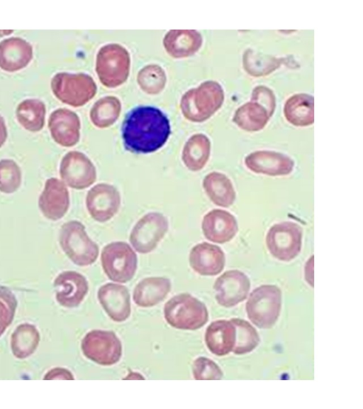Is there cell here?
<instances>
[{"mask_svg": "<svg viewBox=\"0 0 363 409\" xmlns=\"http://www.w3.org/2000/svg\"><path fill=\"white\" fill-rule=\"evenodd\" d=\"M45 380L53 379H74L72 373L64 368H54L48 371L44 378Z\"/></svg>", "mask_w": 363, "mask_h": 409, "instance_id": "obj_40", "label": "cell"}, {"mask_svg": "<svg viewBox=\"0 0 363 409\" xmlns=\"http://www.w3.org/2000/svg\"><path fill=\"white\" fill-rule=\"evenodd\" d=\"M17 307V300L12 291L0 286V337L12 322Z\"/></svg>", "mask_w": 363, "mask_h": 409, "instance_id": "obj_37", "label": "cell"}, {"mask_svg": "<svg viewBox=\"0 0 363 409\" xmlns=\"http://www.w3.org/2000/svg\"><path fill=\"white\" fill-rule=\"evenodd\" d=\"M271 116L262 104L251 100L236 110L233 121L244 131H258L266 126Z\"/></svg>", "mask_w": 363, "mask_h": 409, "instance_id": "obj_29", "label": "cell"}, {"mask_svg": "<svg viewBox=\"0 0 363 409\" xmlns=\"http://www.w3.org/2000/svg\"><path fill=\"white\" fill-rule=\"evenodd\" d=\"M192 371L196 380H219L223 377L220 367L206 357H199L193 363Z\"/></svg>", "mask_w": 363, "mask_h": 409, "instance_id": "obj_38", "label": "cell"}, {"mask_svg": "<svg viewBox=\"0 0 363 409\" xmlns=\"http://www.w3.org/2000/svg\"><path fill=\"white\" fill-rule=\"evenodd\" d=\"M171 133L167 116L159 109L140 106L125 116L122 125L125 148L135 153H150L162 148Z\"/></svg>", "mask_w": 363, "mask_h": 409, "instance_id": "obj_1", "label": "cell"}, {"mask_svg": "<svg viewBox=\"0 0 363 409\" xmlns=\"http://www.w3.org/2000/svg\"><path fill=\"white\" fill-rule=\"evenodd\" d=\"M45 104L37 99H25L16 109L18 122L26 129L33 132L42 129L45 122Z\"/></svg>", "mask_w": 363, "mask_h": 409, "instance_id": "obj_31", "label": "cell"}, {"mask_svg": "<svg viewBox=\"0 0 363 409\" xmlns=\"http://www.w3.org/2000/svg\"><path fill=\"white\" fill-rule=\"evenodd\" d=\"M82 350L89 359L104 366L116 364L122 355V344L113 332L92 330L82 341Z\"/></svg>", "mask_w": 363, "mask_h": 409, "instance_id": "obj_10", "label": "cell"}, {"mask_svg": "<svg viewBox=\"0 0 363 409\" xmlns=\"http://www.w3.org/2000/svg\"><path fill=\"white\" fill-rule=\"evenodd\" d=\"M203 187L211 201L216 205L229 207L236 198L231 180L224 174L212 172L203 180Z\"/></svg>", "mask_w": 363, "mask_h": 409, "instance_id": "obj_26", "label": "cell"}, {"mask_svg": "<svg viewBox=\"0 0 363 409\" xmlns=\"http://www.w3.org/2000/svg\"><path fill=\"white\" fill-rule=\"evenodd\" d=\"M266 244L269 253L274 258L289 261L301 251L302 229L292 222L275 224L267 234Z\"/></svg>", "mask_w": 363, "mask_h": 409, "instance_id": "obj_9", "label": "cell"}, {"mask_svg": "<svg viewBox=\"0 0 363 409\" xmlns=\"http://www.w3.org/2000/svg\"><path fill=\"white\" fill-rule=\"evenodd\" d=\"M48 127L52 138L62 146H73L79 140V118L69 109H58L52 111L49 117Z\"/></svg>", "mask_w": 363, "mask_h": 409, "instance_id": "obj_19", "label": "cell"}, {"mask_svg": "<svg viewBox=\"0 0 363 409\" xmlns=\"http://www.w3.org/2000/svg\"><path fill=\"white\" fill-rule=\"evenodd\" d=\"M235 339V326L230 320L214 321L207 327L205 333L208 349L217 356H224L233 351Z\"/></svg>", "mask_w": 363, "mask_h": 409, "instance_id": "obj_23", "label": "cell"}, {"mask_svg": "<svg viewBox=\"0 0 363 409\" xmlns=\"http://www.w3.org/2000/svg\"><path fill=\"white\" fill-rule=\"evenodd\" d=\"M51 87L57 98L72 107L85 104L96 92L94 80L84 73H57L52 79Z\"/></svg>", "mask_w": 363, "mask_h": 409, "instance_id": "obj_8", "label": "cell"}, {"mask_svg": "<svg viewBox=\"0 0 363 409\" xmlns=\"http://www.w3.org/2000/svg\"><path fill=\"white\" fill-rule=\"evenodd\" d=\"M225 256L222 249L214 244L203 242L194 246L189 253L192 269L202 276H216L224 268Z\"/></svg>", "mask_w": 363, "mask_h": 409, "instance_id": "obj_21", "label": "cell"}, {"mask_svg": "<svg viewBox=\"0 0 363 409\" xmlns=\"http://www.w3.org/2000/svg\"><path fill=\"white\" fill-rule=\"evenodd\" d=\"M138 82L145 92L152 94H157L165 85V72L159 65H147L138 72Z\"/></svg>", "mask_w": 363, "mask_h": 409, "instance_id": "obj_35", "label": "cell"}, {"mask_svg": "<svg viewBox=\"0 0 363 409\" xmlns=\"http://www.w3.org/2000/svg\"><path fill=\"white\" fill-rule=\"evenodd\" d=\"M55 298L63 307H77L84 300L89 290L86 278L72 271L60 273L54 281Z\"/></svg>", "mask_w": 363, "mask_h": 409, "instance_id": "obj_16", "label": "cell"}, {"mask_svg": "<svg viewBox=\"0 0 363 409\" xmlns=\"http://www.w3.org/2000/svg\"><path fill=\"white\" fill-rule=\"evenodd\" d=\"M281 291L276 285H263L254 289L246 302L250 320L259 328L272 327L280 314Z\"/></svg>", "mask_w": 363, "mask_h": 409, "instance_id": "obj_5", "label": "cell"}, {"mask_svg": "<svg viewBox=\"0 0 363 409\" xmlns=\"http://www.w3.org/2000/svg\"><path fill=\"white\" fill-rule=\"evenodd\" d=\"M98 299L109 317L115 322H123L130 315V293L121 284L108 283L97 293Z\"/></svg>", "mask_w": 363, "mask_h": 409, "instance_id": "obj_18", "label": "cell"}, {"mask_svg": "<svg viewBox=\"0 0 363 409\" xmlns=\"http://www.w3.org/2000/svg\"><path fill=\"white\" fill-rule=\"evenodd\" d=\"M211 152V142L202 133L194 134L186 142L182 151V160L186 167L191 171L201 170L208 160Z\"/></svg>", "mask_w": 363, "mask_h": 409, "instance_id": "obj_28", "label": "cell"}, {"mask_svg": "<svg viewBox=\"0 0 363 409\" xmlns=\"http://www.w3.org/2000/svg\"><path fill=\"white\" fill-rule=\"evenodd\" d=\"M40 341V334L32 324L19 325L11 337V349L15 357L23 359L34 353Z\"/></svg>", "mask_w": 363, "mask_h": 409, "instance_id": "obj_30", "label": "cell"}, {"mask_svg": "<svg viewBox=\"0 0 363 409\" xmlns=\"http://www.w3.org/2000/svg\"><path fill=\"white\" fill-rule=\"evenodd\" d=\"M230 321L236 329V339L233 351L235 354H245L252 351L260 341L256 329L246 320L233 318Z\"/></svg>", "mask_w": 363, "mask_h": 409, "instance_id": "obj_34", "label": "cell"}, {"mask_svg": "<svg viewBox=\"0 0 363 409\" xmlns=\"http://www.w3.org/2000/svg\"><path fill=\"white\" fill-rule=\"evenodd\" d=\"M101 261L107 277L117 283L130 280L137 270V255L130 246L123 241L112 242L104 246Z\"/></svg>", "mask_w": 363, "mask_h": 409, "instance_id": "obj_7", "label": "cell"}, {"mask_svg": "<svg viewBox=\"0 0 363 409\" xmlns=\"http://www.w3.org/2000/svg\"><path fill=\"white\" fill-rule=\"evenodd\" d=\"M284 113L286 120L296 126H306L313 124V97L305 93L291 96L284 104Z\"/></svg>", "mask_w": 363, "mask_h": 409, "instance_id": "obj_27", "label": "cell"}, {"mask_svg": "<svg viewBox=\"0 0 363 409\" xmlns=\"http://www.w3.org/2000/svg\"><path fill=\"white\" fill-rule=\"evenodd\" d=\"M59 241L65 253L77 266L91 265L98 258V245L89 237L85 227L79 221H69L61 227Z\"/></svg>", "mask_w": 363, "mask_h": 409, "instance_id": "obj_4", "label": "cell"}, {"mask_svg": "<svg viewBox=\"0 0 363 409\" xmlns=\"http://www.w3.org/2000/svg\"><path fill=\"white\" fill-rule=\"evenodd\" d=\"M38 205L46 218L53 221L62 218L69 207V195L65 184L55 178L48 179Z\"/></svg>", "mask_w": 363, "mask_h": 409, "instance_id": "obj_15", "label": "cell"}, {"mask_svg": "<svg viewBox=\"0 0 363 409\" xmlns=\"http://www.w3.org/2000/svg\"><path fill=\"white\" fill-rule=\"evenodd\" d=\"M170 290L171 283L168 278H146L135 286L133 291V301L139 307H152L162 301Z\"/></svg>", "mask_w": 363, "mask_h": 409, "instance_id": "obj_25", "label": "cell"}, {"mask_svg": "<svg viewBox=\"0 0 363 409\" xmlns=\"http://www.w3.org/2000/svg\"><path fill=\"white\" fill-rule=\"evenodd\" d=\"M21 182V169L10 159L0 160V192L11 194L16 192Z\"/></svg>", "mask_w": 363, "mask_h": 409, "instance_id": "obj_36", "label": "cell"}, {"mask_svg": "<svg viewBox=\"0 0 363 409\" xmlns=\"http://www.w3.org/2000/svg\"><path fill=\"white\" fill-rule=\"evenodd\" d=\"M201 228L204 236L217 244L230 241L238 231L235 217L230 212L220 209H213L205 214Z\"/></svg>", "mask_w": 363, "mask_h": 409, "instance_id": "obj_20", "label": "cell"}, {"mask_svg": "<svg viewBox=\"0 0 363 409\" xmlns=\"http://www.w3.org/2000/svg\"><path fill=\"white\" fill-rule=\"evenodd\" d=\"M213 288L218 303L225 307H231L246 299L250 282L242 271L230 270L216 279Z\"/></svg>", "mask_w": 363, "mask_h": 409, "instance_id": "obj_14", "label": "cell"}, {"mask_svg": "<svg viewBox=\"0 0 363 409\" xmlns=\"http://www.w3.org/2000/svg\"><path fill=\"white\" fill-rule=\"evenodd\" d=\"M121 195L116 187L99 183L91 187L86 197V206L92 219L98 222L110 220L121 206Z\"/></svg>", "mask_w": 363, "mask_h": 409, "instance_id": "obj_13", "label": "cell"}, {"mask_svg": "<svg viewBox=\"0 0 363 409\" xmlns=\"http://www.w3.org/2000/svg\"><path fill=\"white\" fill-rule=\"evenodd\" d=\"M163 44L173 58H186L198 51L202 44V37L195 30H172L165 35Z\"/></svg>", "mask_w": 363, "mask_h": 409, "instance_id": "obj_24", "label": "cell"}, {"mask_svg": "<svg viewBox=\"0 0 363 409\" xmlns=\"http://www.w3.org/2000/svg\"><path fill=\"white\" fill-rule=\"evenodd\" d=\"M121 109L119 99L113 96H106L99 99L90 111L91 122L98 128H106L118 118Z\"/></svg>", "mask_w": 363, "mask_h": 409, "instance_id": "obj_33", "label": "cell"}, {"mask_svg": "<svg viewBox=\"0 0 363 409\" xmlns=\"http://www.w3.org/2000/svg\"><path fill=\"white\" fill-rule=\"evenodd\" d=\"M130 62V55L125 48L118 44H108L97 54L96 71L101 83L113 88L127 80Z\"/></svg>", "mask_w": 363, "mask_h": 409, "instance_id": "obj_6", "label": "cell"}, {"mask_svg": "<svg viewBox=\"0 0 363 409\" xmlns=\"http://www.w3.org/2000/svg\"><path fill=\"white\" fill-rule=\"evenodd\" d=\"M284 60V58H277L252 49L246 50L242 58L244 69L249 75L254 77L270 74L279 67Z\"/></svg>", "mask_w": 363, "mask_h": 409, "instance_id": "obj_32", "label": "cell"}, {"mask_svg": "<svg viewBox=\"0 0 363 409\" xmlns=\"http://www.w3.org/2000/svg\"><path fill=\"white\" fill-rule=\"evenodd\" d=\"M251 100L262 104L269 112L273 115L276 107V99L273 92L265 86H257L254 88Z\"/></svg>", "mask_w": 363, "mask_h": 409, "instance_id": "obj_39", "label": "cell"}, {"mask_svg": "<svg viewBox=\"0 0 363 409\" xmlns=\"http://www.w3.org/2000/svg\"><path fill=\"white\" fill-rule=\"evenodd\" d=\"M7 137V131L4 120L0 116V147L4 143Z\"/></svg>", "mask_w": 363, "mask_h": 409, "instance_id": "obj_41", "label": "cell"}, {"mask_svg": "<svg viewBox=\"0 0 363 409\" xmlns=\"http://www.w3.org/2000/svg\"><path fill=\"white\" fill-rule=\"evenodd\" d=\"M164 315L172 327L186 330L199 329L208 320L206 305L189 293H181L169 299L164 305Z\"/></svg>", "mask_w": 363, "mask_h": 409, "instance_id": "obj_3", "label": "cell"}, {"mask_svg": "<svg viewBox=\"0 0 363 409\" xmlns=\"http://www.w3.org/2000/svg\"><path fill=\"white\" fill-rule=\"evenodd\" d=\"M224 92L215 81L203 82L187 91L182 97L183 115L189 121L202 122L210 118L223 104Z\"/></svg>", "mask_w": 363, "mask_h": 409, "instance_id": "obj_2", "label": "cell"}, {"mask_svg": "<svg viewBox=\"0 0 363 409\" xmlns=\"http://www.w3.org/2000/svg\"><path fill=\"white\" fill-rule=\"evenodd\" d=\"M246 167L255 173L270 176L286 175L294 167V160L281 153L271 151H257L245 158Z\"/></svg>", "mask_w": 363, "mask_h": 409, "instance_id": "obj_17", "label": "cell"}, {"mask_svg": "<svg viewBox=\"0 0 363 409\" xmlns=\"http://www.w3.org/2000/svg\"><path fill=\"white\" fill-rule=\"evenodd\" d=\"M33 57L31 45L21 38L11 37L0 42V67L14 72L25 67Z\"/></svg>", "mask_w": 363, "mask_h": 409, "instance_id": "obj_22", "label": "cell"}, {"mask_svg": "<svg viewBox=\"0 0 363 409\" xmlns=\"http://www.w3.org/2000/svg\"><path fill=\"white\" fill-rule=\"evenodd\" d=\"M60 175L65 184L76 190L91 186L96 179V168L84 153L69 151L62 159Z\"/></svg>", "mask_w": 363, "mask_h": 409, "instance_id": "obj_12", "label": "cell"}, {"mask_svg": "<svg viewBox=\"0 0 363 409\" xmlns=\"http://www.w3.org/2000/svg\"><path fill=\"white\" fill-rule=\"evenodd\" d=\"M169 228L168 220L159 212H150L140 218L130 234V243L140 253L152 251Z\"/></svg>", "mask_w": 363, "mask_h": 409, "instance_id": "obj_11", "label": "cell"}]
</instances>
